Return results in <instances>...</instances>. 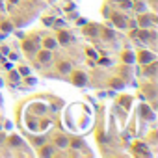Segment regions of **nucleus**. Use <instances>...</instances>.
<instances>
[{
  "instance_id": "1",
  "label": "nucleus",
  "mask_w": 158,
  "mask_h": 158,
  "mask_svg": "<svg viewBox=\"0 0 158 158\" xmlns=\"http://www.w3.org/2000/svg\"><path fill=\"white\" fill-rule=\"evenodd\" d=\"M156 23V19L152 17V13H139L138 15V24H139V28H151L152 24Z\"/></svg>"
},
{
  "instance_id": "2",
  "label": "nucleus",
  "mask_w": 158,
  "mask_h": 158,
  "mask_svg": "<svg viewBox=\"0 0 158 158\" xmlns=\"http://www.w3.org/2000/svg\"><path fill=\"white\" fill-rule=\"evenodd\" d=\"M71 74V82L74 84V86H86L88 84V76H86V73H82V71H71L69 73Z\"/></svg>"
},
{
  "instance_id": "3",
  "label": "nucleus",
  "mask_w": 158,
  "mask_h": 158,
  "mask_svg": "<svg viewBox=\"0 0 158 158\" xmlns=\"http://www.w3.org/2000/svg\"><path fill=\"white\" fill-rule=\"evenodd\" d=\"M110 19H112V23H114V26H117V28H127V19H125V15L123 13H119V11H112L110 15H108Z\"/></svg>"
},
{
  "instance_id": "4",
  "label": "nucleus",
  "mask_w": 158,
  "mask_h": 158,
  "mask_svg": "<svg viewBox=\"0 0 158 158\" xmlns=\"http://www.w3.org/2000/svg\"><path fill=\"white\" fill-rule=\"evenodd\" d=\"M136 60L141 63V65H147V63H151V61H154L156 60V56L152 54V52H149V50H141L138 56H136Z\"/></svg>"
},
{
  "instance_id": "5",
  "label": "nucleus",
  "mask_w": 158,
  "mask_h": 158,
  "mask_svg": "<svg viewBox=\"0 0 158 158\" xmlns=\"http://www.w3.org/2000/svg\"><path fill=\"white\" fill-rule=\"evenodd\" d=\"M50 60H52V50L43 48V50H39V52H37V63L47 65V63H50Z\"/></svg>"
},
{
  "instance_id": "6",
  "label": "nucleus",
  "mask_w": 158,
  "mask_h": 158,
  "mask_svg": "<svg viewBox=\"0 0 158 158\" xmlns=\"http://www.w3.org/2000/svg\"><path fill=\"white\" fill-rule=\"evenodd\" d=\"M56 41H58V45H67V43L73 41V37H71V34H69L67 30H58V37H56Z\"/></svg>"
},
{
  "instance_id": "7",
  "label": "nucleus",
  "mask_w": 158,
  "mask_h": 158,
  "mask_svg": "<svg viewBox=\"0 0 158 158\" xmlns=\"http://www.w3.org/2000/svg\"><path fill=\"white\" fill-rule=\"evenodd\" d=\"M139 114H141L143 119H147V121H152V119H154V110H152L149 104H141V106H139Z\"/></svg>"
},
{
  "instance_id": "8",
  "label": "nucleus",
  "mask_w": 158,
  "mask_h": 158,
  "mask_svg": "<svg viewBox=\"0 0 158 158\" xmlns=\"http://www.w3.org/2000/svg\"><path fill=\"white\" fill-rule=\"evenodd\" d=\"M39 48V45H37V41H32V39H26L24 43H23V50L26 52V54H34L35 50Z\"/></svg>"
},
{
  "instance_id": "9",
  "label": "nucleus",
  "mask_w": 158,
  "mask_h": 158,
  "mask_svg": "<svg viewBox=\"0 0 158 158\" xmlns=\"http://www.w3.org/2000/svg\"><path fill=\"white\" fill-rule=\"evenodd\" d=\"M54 147H56V149H65V147H69V138H67L65 134H58L56 139H54Z\"/></svg>"
},
{
  "instance_id": "10",
  "label": "nucleus",
  "mask_w": 158,
  "mask_h": 158,
  "mask_svg": "<svg viewBox=\"0 0 158 158\" xmlns=\"http://www.w3.org/2000/svg\"><path fill=\"white\" fill-rule=\"evenodd\" d=\"M84 26H86V28H84L82 32H84L88 37H95V35H99V30H101V28H99L97 24H88V23H86Z\"/></svg>"
},
{
  "instance_id": "11",
  "label": "nucleus",
  "mask_w": 158,
  "mask_h": 158,
  "mask_svg": "<svg viewBox=\"0 0 158 158\" xmlns=\"http://www.w3.org/2000/svg\"><path fill=\"white\" fill-rule=\"evenodd\" d=\"M39 156H54L56 152V147L54 145H39Z\"/></svg>"
},
{
  "instance_id": "12",
  "label": "nucleus",
  "mask_w": 158,
  "mask_h": 158,
  "mask_svg": "<svg viewBox=\"0 0 158 158\" xmlns=\"http://www.w3.org/2000/svg\"><path fill=\"white\" fill-rule=\"evenodd\" d=\"M58 71L61 74H69L73 71V65L69 63V60H61V61H58Z\"/></svg>"
},
{
  "instance_id": "13",
  "label": "nucleus",
  "mask_w": 158,
  "mask_h": 158,
  "mask_svg": "<svg viewBox=\"0 0 158 158\" xmlns=\"http://www.w3.org/2000/svg\"><path fill=\"white\" fill-rule=\"evenodd\" d=\"M8 143H10V147H15V149L24 145L23 138H21V136H17V134H10V138H8Z\"/></svg>"
},
{
  "instance_id": "14",
  "label": "nucleus",
  "mask_w": 158,
  "mask_h": 158,
  "mask_svg": "<svg viewBox=\"0 0 158 158\" xmlns=\"http://www.w3.org/2000/svg\"><path fill=\"white\" fill-rule=\"evenodd\" d=\"M41 43H43V48H47V50H54V48L58 47V41H56V37H45Z\"/></svg>"
},
{
  "instance_id": "15",
  "label": "nucleus",
  "mask_w": 158,
  "mask_h": 158,
  "mask_svg": "<svg viewBox=\"0 0 158 158\" xmlns=\"http://www.w3.org/2000/svg\"><path fill=\"white\" fill-rule=\"evenodd\" d=\"M99 32L102 34V37H104L106 41H114V39H115V32H114L112 28H101Z\"/></svg>"
},
{
  "instance_id": "16",
  "label": "nucleus",
  "mask_w": 158,
  "mask_h": 158,
  "mask_svg": "<svg viewBox=\"0 0 158 158\" xmlns=\"http://www.w3.org/2000/svg\"><path fill=\"white\" fill-rule=\"evenodd\" d=\"M8 78H10V82H11V84H19V80H21V74H19V71H10Z\"/></svg>"
},
{
  "instance_id": "17",
  "label": "nucleus",
  "mask_w": 158,
  "mask_h": 158,
  "mask_svg": "<svg viewBox=\"0 0 158 158\" xmlns=\"http://www.w3.org/2000/svg\"><path fill=\"white\" fill-rule=\"evenodd\" d=\"M123 61L128 63V65L134 63V61H136V54H134V52H123Z\"/></svg>"
},
{
  "instance_id": "18",
  "label": "nucleus",
  "mask_w": 158,
  "mask_h": 158,
  "mask_svg": "<svg viewBox=\"0 0 158 158\" xmlns=\"http://www.w3.org/2000/svg\"><path fill=\"white\" fill-rule=\"evenodd\" d=\"M69 145H71L73 149H86V145H84V141H82V139H78V138H74V139H71V141H69Z\"/></svg>"
},
{
  "instance_id": "19",
  "label": "nucleus",
  "mask_w": 158,
  "mask_h": 158,
  "mask_svg": "<svg viewBox=\"0 0 158 158\" xmlns=\"http://www.w3.org/2000/svg\"><path fill=\"white\" fill-rule=\"evenodd\" d=\"M117 2H119V6L123 8V10H132V0H117Z\"/></svg>"
},
{
  "instance_id": "20",
  "label": "nucleus",
  "mask_w": 158,
  "mask_h": 158,
  "mask_svg": "<svg viewBox=\"0 0 158 158\" xmlns=\"http://www.w3.org/2000/svg\"><path fill=\"white\" fill-rule=\"evenodd\" d=\"M0 30H2V32H11V30H13V24L6 21V23H2V24H0Z\"/></svg>"
},
{
  "instance_id": "21",
  "label": "nucleus",
  "mask_w": 158,
  "mask_h": 158,
  "mask_svg": "<svg viewBox=\"0 0 158 158\" xmlns=\"http://www.w3.org/2000/svg\"><path fill=\"white\" fill-rule=\"evenodd\" d=\"M132 8H134L136 11H139V13H143V11H145V2H136V4H134Z\"/></svg>"
},
{
  "instance_id": "22",
  "label": "nucleus",
  "mask_w": 158,
  "mask_h": 158,
  "mask_svg": "<svg viewBox=\"0 0 158 158\" xmlns=\"http://www.w3.org/2000/svg\"><path fill=\"white\" fill-rule=\"evenodd\" d=\"M19 74H21V76H24V78H26V76H30V67H19Z\"/></svg>"
},
{
  "instance_id": "23",
  "label": "nucleus",
  "mask_w": 158,
  "mask_h": 158,
  "mask_svg": "<svg viewBox=\"0 0 158 158\" xmlns=\"http://www.w3.org/2000/svg\"><path fill=\"white\" fill-rule=\"evenodd\" d=\"M0 54H2V56H8V54H10V47H8V45H2V47H0Z\"/></svg>"
},
{
  "instance_id": "24",
  "label": "nucleus",
  "mask_w": 158,
  "mask_h": 158,
  "mask_svg": "<svg viewBox=\"0 0 158 158\" xmlns=\"http://www.w3.org/2000/svg\"><path fill=\"white\" fill-rule=\"evenodd\" d=\"M112 86H115V88H123V82H121V80H112Z\"/></svg>"
},
{
  "instance_id": "25",
  "label": "nucleus",
  "mask_w": 158,
  "mask_h": 158,
  "mask_svg": "<svg viewBox=\"0 0 158 158\" xmlns=\"http://www.w3.org/2000/svg\"><path fill=\"white\" fill-rule=\"evenodd\" d=\"M34 141H35V145H43V143H45V138L41 136V138H35Z\"/></svg>"
},
{
  "instance_id": "26",
  "label": "nucleus",
  "mask_w": 158,
  "mask_h": 158,
  "mask_svg": "<svg viewBox=\"0 0 158 158\" xmlns=\"http://www.w3.org/2000/svg\"><path fill=\"white\" fill-rule=\"evenodd\" d=\"M4 139H6V134H4V132H0V143H2Z\"/></svg>"
},
{
  "instance_id": "27",
  "label": "nucleus",
  "mask_w": 158,
  "mask_h": 158,
  "mask_svg": "<svg viewBox=\"0 0 158 158\" xmlns=\"http://www.w3.org/2000/svg\"><path fill=\"white\" fill-rule=\"evenodd\" d=\"M0 60H2V54H0Z\"/></svg>"
}]
</instances>
